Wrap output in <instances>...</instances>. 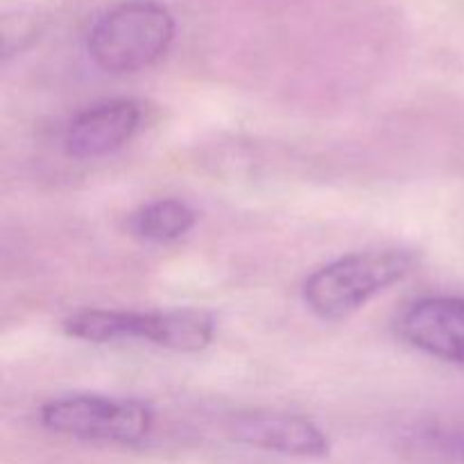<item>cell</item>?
<instances>
[{"label": "cell", "mask_w": 464, "mask_h": 464, "mask_svg": "<svg viewBox=\"0 0 464 464\" xmlns=\"http://www.w3.org/2000/svg\"><path fill=\"white\" fill-rule=\"evenodd\" d=\"M175 32V16L163 3L122 0L100 14L89 27L86 53L104 72H139L170 50Z\"/></svg>", "instance_id": "obj_1"}, {"label": "cell", "mask_w": 464, "mask_h": 464, "mask_svg": "<svg viewBox=\"0 0 464 464\" xmlns=\"http://www.w3.org/2000/svg\"><path fill=\"white\" fill-rule=\"evenodd\" d=\"M417 266L408 249H370L353 252L317 267L302 288L304 304L324 322L347 320L367 302L406 279Z\"/></svg>", "instance_id": "obj_2"}, {"label": "cell", "mask_w": 464, "mask_h": 464, "mask_svg": "<svg viewBox=\"0 0 464 464\" xmlns=\"http://www.w3.org/2000/svg\"><path fill=\"white\" fill-rule=\"evenodd\" d=\"M71 338L93 344L148 340L161 349L179 353H198L213 343L216 320L202 308H172V311H107L82 308L63 320Z\"/></svg>", "instance_id": "obj_3"}, {"label": "cell", "mask_w": 464, "mask_h": 464, "mask_svg": "<svg viewBox=\"0 0 464 464\" xmlns=\"http://www.w3.org/2000/svg\"><path fill=\"white\" fill-rule=\"evenodd\" d=\"M39 421L63 438L131 447L152 433L154 411L131 397L66 394L45 401L39 408Z\"/></svg>", "instance_id": "obj_4"}, {"label": "cell", "mask_w": 464, "mask_h": 464, "mask_svg": "<svg viewBox=\"0 0 464 464\" xmlns=\"http://www.w3.org/2000/svg\"><path fill=\"white\" fill-rule=\"evenodd\" d=\"M397 335L417 352L464 367V297L433 295L408 304Z\"/></svg>", "instance_id": "obj_5"}, {"label": "cell", "mask_w": 464, "mask_h": 464, "mask_svg": "<svg viewBox=\"0 0 464 464\" xmlns=\"http://www.w3.org/2000/svg\"><path fill=\"white\" fill-rule=\"evenodd\" d=\"M236 442L288 458H324L331 442L313 420L295 412L254 411L236 415L229 426Z\"/></svg>", "instance_id": "obj_6"}, {"label": "cell", "mask_w": 464, "mask_h": 464, "mask_svg": "<svg viewBox=\"0 0 464 464\" xmlns=\"http://www.w3.org/2000/svg\"><path fill=\"white\" fill-rule=\"evenodd\" d=\"M140 104L134 100H107L77 113L63 134L71 159H100L125 148L140 127Z\"/></svg>", "instance_id": "obj_7"}, {"label": "cell", "mask_w": 464, "mask_h": 464, "mask_svg": "<svg viewBox=\"0 0 464 464\" xmlns=\"http://www.w3.org/2000/svg\"><path fill=\"white\" fill-rule=\"evenodd\" d=\"M198 225V213L181 199L166 198L145 204L130 216V231L145 243H172Z\"/></svg>", "instance_id": "obj_8"}, {"label": "cell", "mask_w": 464, "mask_h": 464, "mask_svg": "<svg viewBox=\"0 0 464 464\" xmlns=\"http://www.w3.org/2000/svg\"><path fill=\"white\" fill-rule=\"evenodd\" d=\"M442 444L444 449H447L449 456L464 464V421L456 424L451 430H447V433L442 435Z\"/></svg>", "instance_id": "obj_9"}]
</instances>
